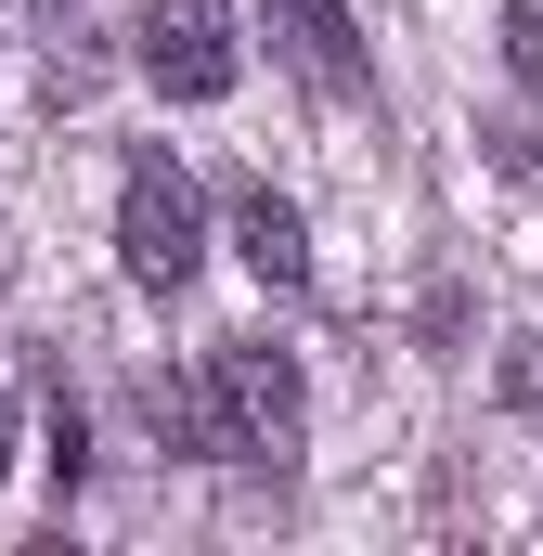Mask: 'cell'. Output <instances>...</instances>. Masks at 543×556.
Wrapping results in <instances>:
<instances>
[{"label": "cell", "mask_w": 543, "mask_h": 556, "mask_svg": "<svg viewBox=\"0 0 543 556\" xmlns=\"http://www.w3.org/2000/svg\"><path fill=\"white\" fill-rule=\"evenodd\" d=\"M117 260H130V285H194V260H207V207H194V181H181V155L168 142H142L130 181H117Z\"/></svg>", "instance_id": "cell-2"}, {"label": "cell", "mask_w": 543, "mask_h": 556, "mask_svg": "<svg viewBox=\"0 0 543 556\" xmlns=\"http://www.w3.org/2000/svg\"><path fill=\"white\" fill-rule=\"evenodd\" d=\"M194 376H207L220 466H298V427H311V402H298V363H285L272 337H220Z\"/></svg>", "instance_id": "cell-1"}, {"label": "cell", "mask_w": 543, "mask_h": 556, "mask_svg": "<svg viewBox=\"0 0 543 556\" xmlns=\"http://www.w3.org/2000/svg\"><path fill=\"white\" fill-rule=\"evenodd\" d=\"M0 466H13V402H0Z\"/></svg>", "instance_id": "cell-7"}, {"label": "cell", "mask_w": 543, "mask_h": 556, "mask_svg": "<svg viewBox=\"0 0 543 556\" xmlns=\"http://www.w3.org/2000/svg\"><path fill=\"white\" fill-rule=\"evenodd\" d=\"M233 247H247V273H260L272 298H298V285H311V220H298L272 181H233Z\"/></svg>", "instance_id": "cell-5"}, {"label": "cell", "mask_w": 543, "mask_h": 556, "mask_svg": "<svg viewBox=\"0 0 543 556\" xmlns=\"http://www.w3.org/2000/svg\"><path fill=\"white\" fill-rule=\"evenodd\" d=\"M505 65L543 91V0H505Z\"/></svg>", "instance_id": "cell-6"}, {"label": "cell", "mask_w": 543, "mask_h": 556, "mask_svg": "<svg viewBox=\"0 0 543 556\" xmlns=\"http://www.w3.org/2000/svg\"><path fill=\"white\" fill-rule=\"evenodd\" d=\"M260 26L285 39V65H298L311 91H363V26H350V0H260Z\"/></svg>", "instance_id": "cell-4"}, {"label": "cell", "mask_w": 543, "mask_h": 556, "mask_svg": "<svg viewBox=\"0 0 543 556\" xmlns=\"http://www.w3.org/2000/svg\"><path fill=\"white\" fill-rule=\"evenodd\" d=\"M142 78L168 104H220L233 91V13L220 0H142Z\"/></svg>", "instance_id": "cell-3"}]
</instances>
